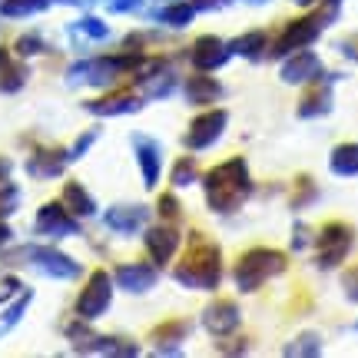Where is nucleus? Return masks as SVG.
I'll return each instance as SVG.
<instances>
[{"mask_svg": "<svg viewBox=\"0 0 358 358\" xmlns=\"http://www.w3.org/2000/svg\"><path fill=\"white\" fill-rule=\"evenodd\" d=\"M206 186V203L216 213H232L239 209L243 199L252 192V179H249V166L243 156H236L229 163H219L203 176Z\"/></svg>", "mask_w": 358, "mask_h": 358, "instance_id": "1", "label": "nucleus"}, {"mask_svg": "<svg viewBox=\"0 0 358 358\" xmlns=\"http://www.w3.org/2000/svg\"><path fill=\"white\" fill-rule=\"evenodd\" d=\"M173 279L186 289H216L219 279H222V252L213 243L196 239L189 256L173 268Z\"/></svg>", "mask_w": 358, "mask_h": 358, "instance_id": "2", "label": "nucleus"}, {"mask_svg": "<svg viewBox=\"0 0 358 358\" xmlns=\"http://www.w3.org/2000/svg\"><path fill=\"white\" fill-rule=\"evenodd\" d=\"M285 252H279V249H266V245H259V249H249L239 262H236V268H232V279H236V285L243 289V292H256L262 282L275 279L279 272H285Z\"/></svg>", "mask_w": 358, "mask_h": 358, "instance_id": "3", "label": "nucleus"}, {"mask_svg": "<svg viewBox=\"0 0 358 358\" xmlns=\"http://www.w3.org/2000/svg\"><path fill=\"white\" fill-rule=\"evenodd\" d=\"M338 3L342 0H329L322 10L308 13V17H299V20H292V24L285 27L279 34V40H275V57H289V53L302 50V47H308L312 40L319 37L322 30H325V24L332 20L335 13H338Z\"/></svg>", "mask_w": 358, "mask_h": 358, "instance_id": "4", "label": "nucleus"}, {"mask_svg": "<svg viewBox=\"0 0 358 358\" xmlns=\"http://www.w3.org/2000/svg\"><path fill=\"white\" fill-rule=\"evenodd\" d=\"M355 243V232L348 222H325L315 239V262L319 268H335L348 256V249Z\"/></svg>", "mask_w": 358, "mask_h": 358, "instance_id": "5", "label": "nucleus"}, {"mask_svg": "<svg viewBox=\"0 0 358 358\" xmlns=\"http://www.w3.org/2000/svg\"><path fill=\"white\" fill-rule=\"evenodd\" d=\"M110 299H113V279H110L106 272H93L87 282V289H83L77 299V315L83 322L100 319L103 312L110 308Z\"/></svg>", "mask_w": 358, "mask_h": 358, "instance_id": "6", "label": "nucleus"}, {"mask_svg": "<svg viewBox=\"0 0 358 358\" xmlns=\"http://www.w3.org/2000/svg\"><path fill=\"white\" fill-rule=\"evenodd\" d=\"M226 123H229V113H226V110H206L203 116H196L189 123L186 146H189V150H209V146L222 136Z\"/></svg>", "mask_w": 358, "mask_h": 358, "instance_id": "7", "label": "nucleus"}, {"mask_svg": "<svg viewBox=\"0 0 358 358\" xmlns=\"http://www.w3.org/2000/svg\"><path fill=\"white\" fill-rule=\"evenodd\" d=\"M203 329L213 335H229L239 329V306L229 299H216L203 308Z\"/></svg>", "mask_w": 358, "mask_h": 358, "instance_id": "8", "label": "nucleus"}, {"mask_svg": "<svg viewBox=\"0 0 358 358\" xmlns=\"http://www.w3.org/2000/svg\"><path fill=\"white\" fill-rule=\"evenodd\" d=\"M24 252L37 262L40 272H47L53 279H77L80 275L77 262L70 256H64V252H57V249H40V245H34V249H24Z\"/></svg>", "mask_w": 358, "mask_h": 358, "instance_id": "9", "label": "nucleus"}, {"mask_svg": "<svg viewBox=\"0 0 358 358\" xmlns=\"http://www.w3.org/2000/svg\"><path fill=\"white\" fill-rule=\"evenodd\" d=\"M319 77H322V60L306 47L282 64V80L285 83H315Z\"/></svg>", "mask_w": 358, "mask_h": 358, "instance_id": "10", "label": "nucleus"}, {"mask_svg": "<svg viewBox=\"0 0 358 358\" xmlns=\"http://www.w3.org/2000/svg\"><path fill=\"white\" fill-rule=\"evenodd\" d=\"M37 232L40 236H50V239H64V236L77 232V222H73V216L60 203H47L37 213Z\"/></svg>", "mask_w": 358, "mask_h": 358, "instance_id": "11", "label": "nucleus"}, {"mask_svg": "<svg viewBox=\"0 0 358 358\" xmlns=\"http://www.w3.org/2000/svg\"><path fill=\"white\" fill-rule=\"evenodd\" d=\"M232 57L229 43H222L219 37H199L196 40V47H192V64H196V70H219V66L226 64Z\"/></svg>", "mask_w": 358, "mask_h": 358, "instance_id": "12", "label": "nucleus"}, {"mask_svg": "<svg viewBox=\"0 0 358 358\" xmlns=\"http://www.w3.org/2000/svg\"><path fill=\"white\" fill-rule=\"evenodd\" d=\"M143 243H146L150 259H153L156 266H163V262H169V259H173V252H176L179 232L173 229V226H153V229H146Z\"/></svg>", "mask_w": 358, "mask_h": 358, "instance_id": "13", "label": "nucleus"}, {"mask_svg": "<svg viewBox=\"0 0 358 358\" xmlns=\"http://www.w3.org/2000/svg\"><path fill=\"white\" fill-rule=\"evenodd\" d=\"M113 275L127 292H146L156 285V268L146 262H123V266H116Z\"/></svg>", "mask_w": 358, "mask_h": 358, "instance_id": "14", "label": "nucleus"}, {"mask_svg": "<svg viewBox=\"0 0 358 358\" xmlns=\"http://www.w3.org/2000/svg\"><path fill=\"white\" fill-rule=\"evenodd\" d=\"M329 110H332V77H325L322 83L315 80V87L308 90L302 103H299V116L302 120H315V116H325Z\"/></svg>", "mask_w": 358, "mask_h": 358, "instance_id": "15", "label": "nucleus"}, {"mask_svg": "<svg viewBox=\"0 0 358 358\" xmlns=\"http://www.w3.org/2000/svg\"><path fill=\"white\" fill-rule=\"evenodd\" d=\"M146 219H150V209H146V206H113V209L106 213V226L127 236V232L143 229Z\"/></svg>", "mask_w": 358, "mask_h": 358, "instance_id": "16", "label": "nucleus"}, {"mask_svg": "<svg viewBox=\"0 0 358 358\" xmlns=\"http://www.w3.org/2000/svg\"><path fill=\"white\" fill-rule=\"evenodd\" d=\"M136 159H140V169H143V182L153 189L159 182V143L150 140V136H136Z\"/></svg>", "mask_w": 358, "mask_h": 358, "instance_id": "17", "label": "nucleus"}, {"mask_svg": "<svg viewBox=\"0 0 358 358\" xmlns=\"http://www.w3.org/2000/svg\"><path fill=\"white\" fill-rule=\"evenodd\" d=\"M143 103L136 93H113V96H103V100L87 103L90 113L96 116H120V113H136Z\"/></svg>", "mask_w": 358, "mask_h": 358, "instance_id": "18", "label": "nucleus"}, {"mask_svg": "<svg viewBox=\"0 0 358 358\" xmlns=\"http://www.w3.org/2000/svg\"><path fill=\"white\" fill-rule=\"evenodd\" d=\"M64 206L73 213V216H93V213H96L93 196L83 189V182H77V179H70L64 186Z\"/></svg>", "mask_w": 358, "mask_h": 358, "instance_id": "19", "label": "nucleus"}, {"mask_svg": "<svg viewBox=\"0 0 358 358\" xmlns=\"http://www.w3.org/2000/svg\"><path fill=\"white\" fill-rule=\"evenodd\" d=\"M329 169L335 176H358V143H342L329 156Z\"/></svg>", "mask_w": 358, "mask_h": 358, "instance_id": "20", "label": "nucleus"}, {"mask_svg": "<svg viewBox=\"0 0 358 358\" xmlns=\"http://www.w3.org/2000/svg\"><path fill=\"white\" fill-rule=\"evenodd\" d=\"M186 96H189V103H216L222 96V83L213 77H189Z\"/></svg>", "mask_w": 358, "mask_h": 358, "instance_id": "21", "label": "nucleus"}, {"mask_svg": "<svg viewBox=\"0 0 358 358\" xmlns=\"http://www.w3.org/2000/svg\"><path fill=\"white\" fill-rule=\"evenodd\" d=\"M64 163H66V156L60 153V150H47V153H37V156H34V159L27 163V169H30V176L50 179V176H60Z\"/></svg>", "mask_w": 358, "mask_h": 358, "instance_id": "22", "label": "nucleus"}, {"mask_svg": "<svg viewBox=\"0 0 358 358\" xmlns=\"http://www.w3.org/2000/svg\"><path fill=\"white\" fill-rule=\"evenodd\" d=\"M24 66H17L10 60V53L0 47V90H7V93H13V90L24 87Z\"/></svg>", "mask_w": 358, "mask_h": 358, "instance_id": "23", "label": "nucleus"}, {"mask_svg": "<svg viewBox=\"0 0 358 358\" xmlns=\"http://www.w3.org/2000/svg\"><path fill=\"white\" fill-rule=\"evenodd\" d=\"M53 3H66V0H3V17H27V13L47 10Z\"/></svg>", "mask_w": 358, "mask_h": 358, "instance_id": "24", "label": "nucleus"}, {"mask_svg": "<svg viewBox=\"0 0 358 358\" xmlns=\"http://www.w3.org/2000/svg\"><path fill=\"white\" fill-rule=\"evenodd\" d=\"M262 47H266V37H262V34H243V37L229 40V50L239 53V57H249V60H256L259 53H262Z\"/></svg>", "mask_w": 358, "mask_h": 358, "instance_id": "25", "label": "nucleus"}, {"mask_svg": "<svg viewBox=\"0 0 358 358\" xmlns=\"http://www.w3.org/2000/svg\"><path fill=\"white\" fill-rule=\"evenodd\" d=\"M319 352H322V338H319L315 332L299 335L292 345L282 348V355H289V358H295V355H319Z\"/></svg>", "mask_w": 358, "mask_h": 358, "instance_id": "26", "label": "nucleus"}, {"mask_svg": "<svg viewBox=\"0 0 358 358\" xmlns=\"http://www.w3.org/2000/svg\"><path fill=\"white\" fill-rule=\"evenodd\" d=\"M192 182H199L196 159H192V156H182V159H176V166H173V186H192Z\"/></svg>", "mask_w": 358, "mask_h": 358, "instance_id": "27", "label": "nucleus"}, {"mask_svg": "<svg viewBox=\"0 0 358 358\" xmlns=\"http://www.w3.org/2000/svg\"><path fill=\"white\" fill-rule=\"evenodd\" d=\"M186 332H189V325L173 319V322H163L159 329H153V335H150V338H153L156 345H163V342H179V338H186Z\"/></svg>", "mask_w": 358, "mask_h": 358, "instance_id": "28", "label": "nucleus"}, {"mask_svg": "<svg viewBox=\"0 0 358 358\" xmlns=\"http://www.w3.org/2000/svg\"><path fill=\"white\" fill-rule=\"evenodd\" d=\"M192 13H196L192 3H173V7H166V10L159 13V20L169 27H186L192 20Z\"/></svg>", "mask_w": 358, "mask_h": 358, "instance_id": "29", "label": "nucleus"}, {"mask_svg": "<svg viewBox=\"0 0 358 358\" xmlns=\"http://www.w3.org/2000/svg\"><path fill=\"white\" fill-rule=\"evenodd\" d=\"M27 306H30V292H24L20 299H17V302H13L10 308H7V312H3V315H0V335H7V332L13 329V325L20 322V315L27 312Z\"/></svg>", "mask_w": 358, "mask_h": 358, "instance_id": "30", "label": "nucleus"}, {"mask_svg": "<svg viewBox=\"0 0 358 358\" xmlns=\"http://www.w3.org/2000/svg\"><path fill=\"white\" fill-rule=\"evenodd\" d=\"M77 30L83 34V37H93V40H103L110 30H106V24L103 20H96V17H87V20H80Z\"/></svg>", "mask_w": 358, "mask_h": 358, "instance_id": "31", "label": "nucleus"}, {"mask_svg": "<svg viewBox=\"0 0 358 358\" xmlns=\"http://www.w3.org/2000/svg\"><path fill=\"white\" fill-rule=\"evenodd\" d=\"M13 50L20 53V57H34V53L43 50V40H40L37 34H27V37H20L17 43H13Z\"/></svg>", "mask_w": 358, "mask_h": 358, "instance_id": "32", "label": "nucleus"}, {"mask_svg": "<svg viewBox=\"0 0 358 358\" xmlns=\"http://www.w3.org/2000/svg\"><path fill=\"white\" fill-rule=\"evenodd\" d=\"M156 209H159V213H163L166 219H179V209H182V206H179L176 196H159V203H156Z\"/></svg>", "mask_w": 358, "mask_h": 358, "instance_id": "33", "label": "nucleus"}, {"mask_svg": "<svg viewBox=\"0 0 358 358\" xmlns=\"http://www.w3.org/2000/svg\"><path fill=\"white\" fill-rule=\"evenodd\" d=\"M308 199H315V186H312V179H299V196L292 199V206L299 209V206L308 203Z\"/></svg>", "mask_w": 358, "mask_h": 358, "instance_id": "34", "label": "nucleus"}, {"mask_svg": "<svg viewBox=\"0 0 358 358\" xmlns=\"http://www.w3.org/2000/svg\"><path fill=\"white\" fill-rule=\"evenodd\" d=\"M342 289H345V295L352 299V302H358V266L345 272V279H342Z\"/></svg>", "mask_w": 358, "mask_h": 358, "instance_id": "35", "label": "nucleus"}, {"mask_svg": "<svg viewBox=\"0 0 358 358\" xmlns=\"http://www.w3.org/2000/svg\"><path fill=\"white\" fill-rule=\"evenodd\" d=\"M93 140H96V133H87V136H80L77 146H73V150L66 153V159H80V156H83V153L90 150V143H93Z\"/></svg>", "mask_w": 358, "mask_h": 358, "instance_id": "36", "label": "nucleus"}, {"mask_svg": "<svg viewBox=\"0 0 358 358\" xmlns=\"http://www.w3.org/2000/svg\"><path fill=\"white\" fill-rule=\"evenodd\" d=\"M106 7L116 13H127V10H136L140 7V0H106Z\"/></svg>", "mask_w": 358, "mask_h": 358, "instance_id": "37", "label": "nucleus"}, {"mask_svg": "<svg viewBox=\"0 0 358 358\" xmlns=\"http://www.w3.org/2000/svg\"><path fill=\"white\" fill-rule=\"evenodd\" d=\"M306 243H308V229L302 226V222H299V226H295V239H292V245H295V249H306Z\"/></svg>", "mask_w": 358, "mask_h": 358, "instance_id": "38", "label": "nucleus"}, {"mask_svg": "<svg viewBox=\"0 0 358 358\" xmlns=\"http://www.w3.org/2000/svg\"><path fill=\"white\" fill-rule=\"evenodd\" d=\"M226 0H192V7L196 10H213V7H222Z\"/></svg>", "mask_w": 358, "mask_h": 358, "instance_id": "39", "label": "nucleus"}, {"mask_svg": "<svg viewBox=\"0 0 358 358\" xmlns=\"http://www.w3.org/2000/svg\"><path fill=\"white\" fill-rule=\"evenodd\" d=\"M7 243H10V229L0 222V245H7Z\"/></svg>", "mask_w": 358, "mask_h": 358, "instance_id": "40", "label": "nucleus"}, {"mask_svg": "<svg viewBox=\"0 0 358 358\" xmlns=\"http://www.w3.org/2000/svg\"><path fill=\"white\" fill-rule=\"evenodd\" d=\"M299 7H312V3H319V0H295Z\"/></svg>", "mask_w": 358, "mask_h": 358, "instance_id": "41", "label": "nucleus"}]
</instances>
